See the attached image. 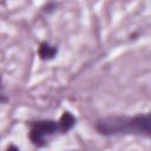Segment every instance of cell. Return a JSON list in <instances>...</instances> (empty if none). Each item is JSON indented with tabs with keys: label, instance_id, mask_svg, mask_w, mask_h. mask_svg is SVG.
Instances as JSON below:
<instances>
[{
	"label": "cell",
	"instance_id": "cell-1",
	"mask_svg": "<svg viewBox=\"0 0 151 151\" xmlns=\"http://www.w3.org/2000/svg\"><path fill=\"white\" fill-rule=\"evenodd\" d=\"M97 130L105 136L117 134H144L151 133L150 114H138L134 117H106L97 122Z\"/></svg>",
	"mask_w": 151,
	"mask_h": 151
},
{
	"label": "cell",
	"instance_id": "cell-2",
	"mask_svg": "<svg viewBox=\"0 0 151 151\" xmlns=\"http://www.w3.org/2000/svg\"><path fill=\"white\" fill-rule=\"evenodd\" d=\"M57 132H61L59 122H54V120L35 122L31 125L29 139L34 145L42 146L46 143V139Z\"/></svg>",
	"mask_w": 151,
	"mask_h": 151
},
{
	"label": "cell",
	"instance_id": "cell-3",
	"mask_svg": "<svg viewBox=\"0 0 151 151\" xmlns=\"http://www.w3.org/2000/svg\"><path fill=\"white\" fill-rule=\"evenodd\" d=\"M59 124H60V130H61V133H65L67 131H70L74 124H76V118L73 117L72 113L70 112H64L59 119Z\"/></svg>",
	"mask_w": 151,
	"mask_h": 151
},
{
	"label": "cell",
	"instance_id": "cell-4",
	"mask_svg": "<svg viewBox=\"0 0 151 151\" xmlns=\"http://www.w3.org/2000/svg\"><path fill=\"white\" fill-rule=\"evenodd\" d=\"M57 52H58L57 47L51 46L47 42H41L39 46V50H38V53L41 59H52V58H54Z\"/></svg>",
	"mask_w": 151,
	"mask_h": 151
}]
</instances>
